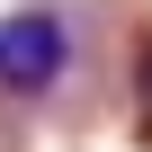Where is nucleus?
Wrapping results in <instances>:
<instances>
[{"instance_id": "nucleus-2", "label": "nucleus", "mask_w": 152, "mask_h": 152, "mask_svg": "<svg viewBox=\"0 0 152 152\" xmlns=\"http://www.w3.org/2000/svg\"><path fill=\"white\" fill-rule=\"evenodd\" d=\"M143 90H152V72H143Z\"/></svg>"}, {"instance_id": "nucleus-1", "label": "nucleus", "mask_w": 152, "mask_h": 152, "mask_svg": "<svg viewBox=\"0 0 152 152\" xmlns=\"http://www.w3.org/2000/svg\"><path fill=\"white\" fill-rule=\"evenodd\" d=\"M63 72H72V27H63V9H9V18H0V90H9V99L63 90Z\"/></svg>"}]
</instances>
